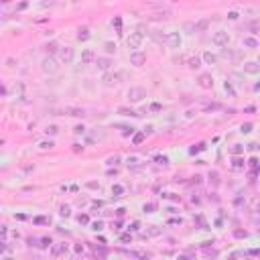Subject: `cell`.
<instances>
[{
  "label": "cell",
  "mask_w": 260,
  "mask_h": 260,
  "mask_svg": "<svg viewBox=\"0 0 260 260\" xmlns=\"http://www.w3.org/2000/svg\"><path fill=\"white\" fill-rule=\"evenodd\" d=\"M213 43H215V45H224V43H228L226 33H218L215 37H213Z\"/></svg>",
  "instance_id": "3"
},
{
  "label": "cell",
  "mask_w": 260,
  "mask_h": 260,
  "mask_svg": "<svg viewBox=\"0 0 260 260\" xmlns=\"http://www.w3.org/2000/svg\"><path fill=\"white\" fill-rule=\"evenodd\" d=\"M43 69H45V71H51V73H53V71H55L57 67H55V63L51 61V59H45V61H43Z\"/></svg>",
  "instance_id": "4"
},
{
  "label": "cell",
  "mask_w": 260,
  "mask_h": 260,
  "mask_svg": "<svg viewBox=\"0 0 260 260\" xmlns=\"http://www.w3.org/2000/svg\"><path fill=\"white\" fill-rule=\"evenodd\" d=\"M61 215H69V207H61Z\"/></svg>",
  "instance_id": "10"
},
{
  "label": "cell",
  "mask_w": 260,
  "mask_h": 260,
  "mask_svg": "<svg viewBox=\"0 0 260 260\" xmlns=\"http://www.w3.org/2000/svg\"><path fill=\"white\" fill-rule=\"evenodd\" d=\"M128 96H130V100H132V102H138V100H142L144 92H142V89H130Z\"/></svg>",
  "instance_id": "1"
},
{
  "label": "cell",
  "mask_w": 260,
  "mask_h": 260,
  "mask_svg": "<svg viewBox=\"0 0 260 260\" xmlns=\"http://www.w3.org/2000/svg\"><path fill=\"white\" fill-rule=\"evenodd\" d=\"M61 59L65 63H71L73 61V51H71V49H63L61 51Z\"/></svg>",
  "instance_id": "2"
},
{
  "label": "cell",
  "mask_w": 260,
  "mask_h": 260,
  "mask_svg": "<svg viewBox=\"0 0 260 260\" xmlns=\"http://www.w3.org/2000/svg\"><path fill=\"white\" fill-rule=\"evenodd\" d=\"M140 39H142V35H134L132 39H128V45H130L132 49H134V47L138 45V43H140Z\"/></svg>",
  "instance_id": "5"
},
{
  "label": "cell",
  "mask_w": 260,
  "mask_h": 260,
  "mask_svg": "<svg viewBox=\"0 0 260 260\" xmlns=\"http://www.w3.org/2000/svg\"><path fill=\"white\" fill-rule=\"evenodd\" d=\"M201 85H203V88H212V82H209V77L207 75L201 77Z\"/></svg>",
  "instance_id": "8"
},
{
  "label": "cell",
  "mask_w": 260,
  "mask_h": 260,
  "mask_svg": "<svg viewBox=\"0 0 260 260\" xmlns=\"http://www.w3.org/2000/svg\"><path fill=\"white\" fill-rule=\"evenodd\" d=\"M108 65H110V61H106V59H100V67H102V69H108Z\"/></svg>",
  "instance_id": "9"
},
{
  "label": "cell",
  "mask_w": 260,
  "mask_h": 260,
  "mask_svg": "<svg viewBox=\"0 0 260 260\" xmlns=\"http://www.w3.org/2000/svg\"><path fill=\"white\" fill-rule=\"evenodd\" d=\"M63 252H67V244H61V246L53 248V254H55V256H57V254H63Z\"/></svg>",
  "instance_id": "6"
},
{
  "label": "cell",
  "mask_w": 260,
  "mask_h": 260,
  "mask_svg": "<svg viewBox=\"0 0 260 260\" xmlns=\"http://www.w3.org/2000/svg\"><path fill=\"white\" fill-rule=\"evenodd\" d=\"M132 61L136 63V65H140V63L144 61V57H142V55H140V53H134V55H132Z\"/></svg>",
  "instance_id": "7"
}]
</instances>
